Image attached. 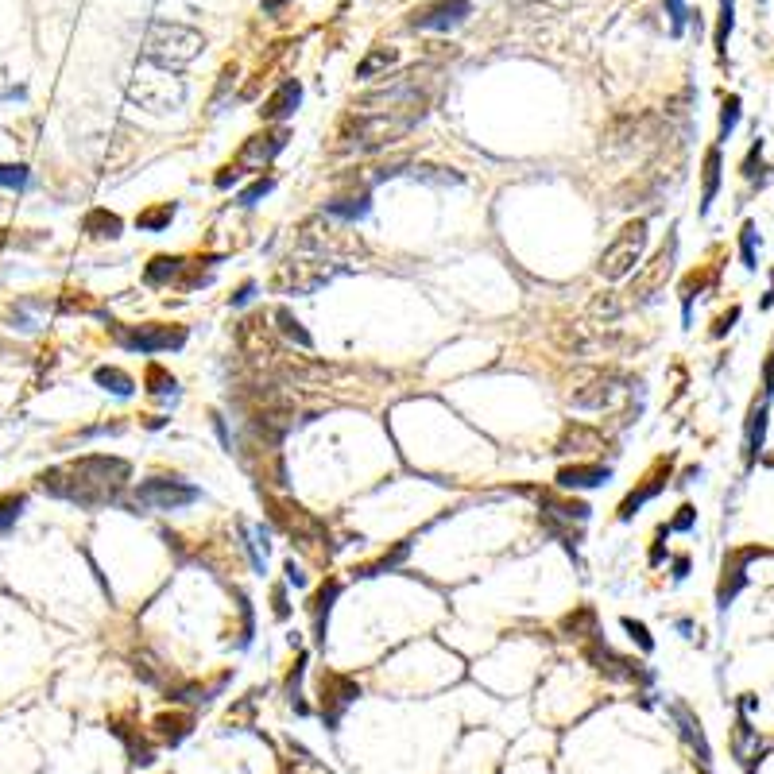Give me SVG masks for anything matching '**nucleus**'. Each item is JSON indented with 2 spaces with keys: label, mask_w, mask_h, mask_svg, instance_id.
Instances as JSON below:
<instances>
[{
  "label": "nucleus",
  "mask_w": 774,
  "mask_h": 774,
  "mask_svg": "<svg viewBox=\"0 0 774 774\" xmlns=\"http://www.w3.org/2000/svg\"><path fill=\"white\" fill-rule=\"evenodd\" d=\"M620 624H624V631L631 635V643H639V651H647V655L655 651V639H651V631H647L643 620H631V616H624Z\"/></svg>",
  "instance_id": "obj_42"
},
{
  "label": "nucleus",
  "mask_w": 774,
  "mask_h": 774,
  "mask_svg": "<svg viewBox=\"0 0 774 774\" xmlns=\"http://www.w3.org/2000/svg\"><path fill=\"white\" fill-rule=\"evenodd\" d=\"M736 322H740V306H732V310H728V314H720V318H716V326H713V337H724V333H728V329L736 326Z\"/></svg>",
  "instance_id": "obj_50"
},
{
  "label": "nucleus",
  "mask_w": 774,
  "mask_h": 774,
  "mask_svg": "<svg viewBox=\"0 0 774 774\" xmlns=\"http://www.w3.org/2000/svg\"><path fill=\"white\" fill-rule=\"evenodd\" d=\"M395 62H399V55H395L391 47H376V51H372V55H368V59L357 66V78H364V82H368V78H376V74H387Z\"/></svg>",
  "instance_id": "obj_35"
},
{
  "label": "nucleus",
  "mask_w": 774,
  "mask_h": 774,
  "mask_svg": "<svg viewBox=\"0 0 774 774\" xmlns=\"http://www.w3.org/2000/svg\"><path fill=\"white\" fill-rule=\"evenodd\" d=\"M24 496L20 492H4L0 496V535H8L12 527H16V519H20V511H24Z\"/></svg>",
  "instance_id": "obj_37"
},
{
  "label": "nucleus",
  "mask_w": 774,
  "mask_h": 774,
  "mask_svg": "<svg viewBox=\"0 0 774 774\" xmlns=\"http://www.w3.org/2000/svg\"><path fill=\"white\" fill-rule=\"evenodd\" d=\"M755 248H759V229L747 221L744 229H740V252H744V268L747 271L759 268V256H755Z\"/></svg>",
  "instance_id": "obj_40"
},
{
  "label": "nucleus",
  "mask_w": 774,
  "mask_h": 774,
  "mask_svg": "<svg viewBox=\"0 0 774 774\" xmlns=\"http://www.w3.org/2000/svg\"><path fill=\"white\" fill-rule=\"evenodd\" d=\"M175 213H179L175 202H163V206H155V209H144V213L136 217V229H144V233H163V229L175 221Z\"/></svg>",
  "instance_id": "obj_33"
},
{
  "label": "nucleus",
  "mask_w": 774,
  "mask_h": 774,
  "mask_svg": "<svg viewBox=\"0 0 774 774\" xmlns=\"http://www.w3.org/2000/svg\"><path fill=\"white\" fill-rule=\"evenodd\" d=\"M252 298H256V283L248 279V283H240V287H237V295L229 298V306H237V310H240V306H248Z\"/></svg>",
  "instance_id": "obj_51"
},
{
  "label": "nucleus",
  "mask_w": 774,
  "mask_h": 774,
  "mask_svg": "<svg viewBox=\"0 0 774 774\" xmlns=\"http://www.w3.org/2000/svg\"><path fill=\"white\" fill-rule=\"evenodd\" d=\"M763 438H767V403H755V407H751V415H747V426H744V461H747V469L759 461Z\"/></svg>",
  "instance_id": "obj_22"
},
{
  "label": "nucleus",
  "mask_w": 774,
  "mask_h": 774,
  "mask_svg": "<svg viewBox=\"0 0 774 774\" xmlns=\"http://www.w3.org/2000/svg\"><path fill=\"white\" fill-rule=\"evenodd\" d=\"M132 480V465L109 457V453H86L78 461H66L59 469H47L39 477V488L55 500L78 507H109L124 500V488Z\"/></svg>",
  "instance_id": "obj_1"
},
{
  "label": "nucleus",
  "mask_w": 774,
  "mask_h": 774,
  "mask_svg": "<svg viewBox=\"0 0 774 774\" xmlns=\"http://www.w3.org/2000/svg\"><path fill=\"white\" fill-rule=\"evenodd\" d=\"M213 264H217V256H198V260H186V268H182V279H179L182 291H194V287L209 283V275H213Z\"/></svg>",
  "instance_id": "obj_34"
},
{
  "label": "nucleus",
  "mask_w": 774,
  "mask_h": 774,
  "mask_svg": "<svg viewBox=\"0 0 774 774\" xmlns=\"http://www.w3.org/2000/svg\"><path fill=\"white\" fill-rule=\"evenodd\" d=\"M759 159H763V140L755 136V144H751V151H747V155H744V179H755V175H759V171H755V163H759Z\"/></svg>",
  "instance_id": "obj_49"
},
{
  "label": "nucleus",
  "mask_w": 774,
  "mask_h": 774,
  "mask_svg": "<svg viewBox=\"0 0 774 774\" xmlns=\"http://www.w3.org/2000/svg\"><path fill=\"white\" fill-rule=\"evenodd\" d=\"M182 268H186L182 256H155L148 268H144V283L148 287H171V283L182 279Z\"/></svg>",
  "instance_id": "obj_26"
},
{
  "label": "nucleus",
  "mask_w": 774,
  "mask_h": 774,
  "mask_svg": "<svg viewBox=\"0 0 774 774\" xmlns=\"http://www.w3.org/2000/svg\"><path fill=\"white\" fill-rule=\"evenodd\" d=\"M93 380H97V387H105V391H113V395H120V399H128L132 395V376L128 372H120V368H113V364H101L97 372H93Z\"/></svg>",
  "instance_id": "obj_32"
},
{
  "label": "nucleus",
  "mask_w": 774,
  "mask_h": 774,
  "mask_svg": "<svg viewBox=\"0 0 774 774\" xmlns=\"http://www.w3.org/2000/svg\"><path fill=\"white\" fill-rule=\"evenodd\" d=\"M271 612H275V620H291V604H287V585H275V589H271Z\"/></svg>",
  "instance_id": "obj_46"
},
{
  "label": "nucleus",
  "mask_w": 774,
  "mask_h": 774,
  "mask_svg": "<svg viewBox=\"0 0 774 774\" xmlns=\"http://www.w3.org/2000/svg\"><path fill=\"white\" fill-rule=\"evenodd\" d=\"M751 558H759V550L751 546V550H736L728 562H724V573H720V585H716V600H720V608H728L736 593L747 585V562Z\"/></svg>",
  "instance_id": "obj_16"
},
{
  "label": "nucleus",
  "mask_w": 774,
  "mask_h": 774,
  "mask_svg": "<svg viewBox=\"0 0 774 774\" xmlns=\"http://www.w3.org/2000/svg\"><path fill=\"white\" fill-rule=\"evenodd\" d=\"M260 4H264V12H279L287 0H260Z\"/></svg>",
  "instance_id": "obj_55"
},
{
  "label": "nucleus",
  "mask_w": 774,
  "mask_h": 774,
  "mask_svg": "<svg viewBox=\"0 0 774 774\" xmlns=\"http://www.w3.org/2000/svg\"><path fill=\"white\" fill-rule=\"evenodd\" d=\"M469 12H473L469 0H438V4H430V8H422V12L411 16V28L415 31H449V28H457V24H465Z\"/></svg>",
  "instance_id": "obj_13"
},
{
  "label": "nucleus",
  "mask_w": 774,
  "mask_h": 774,
  "mask_svg": "<svg viewBox=\"0 0 774 774\" xmlns=\"http://www.w3.org/2000/svg\"><path fill=\"white\" fill-rule=\"evenodd\" d=\"M624 298H616V295H600V298H593V314L596 318H620L624 314Z\"/></svg>",
  "instance_id": "obj_43"
},
{
  "label": "nucleus",
  "mask_w": 774,
  "mask_h": 774,
  "mask_svg": "<svg viewBox=\"0 0 774 774\" xmlns=\"http://www.w3.org/2000/svg\"><path fill=\"white\" fill-rule=\"evenodd\" d=\"M736 28V0H720V20H716V55H724V47H728V35Z\"/></svg>",
  "instance_id": "obj_36"
},
{
  "label": "nucleus",
  "mask_w": 774,
  "mask_h": 774,
  "mask_svg": "<svg viewBox=\"0 0 774 774\" xmlns=\"http://www.w3.org/2000/svg\"><path fill=\"white\" fill-rule=\"evenodd\" d=\"M670 469H674V457H662L655 469L643 477V484L639 488H631L624 496V504H620V523H631L635 515H639V507L643 504H651L658 492L666 488V480H670Z\"/></svg>",
  "instance_id": "obj_14"
},
{
  "label": "nucleus",
  "mask_w": 774,
  "mask_h": 774,
  "mask_svg": "<svg viewBox=\"0 0 774 774\" xmlns=\"http://www.w3.org/2000/svg\"><path fill=\"white\" fill-rule=\"evenodd\" d=\"M407 554H411V542H395V550H391V554H380L376 562L353 569V573H357V577H380V573H391V569L403 566V562H407Z\"/></svg>",
  "instance_id": "obj_30"
},
{
  "label": "nucleus",
  "mask_w": 774,
  "mask_h": 774,
  "mask_svg": "<svg viewBox=\"0 0 774 774\" xmlns=\"http://www.w3.org/2000/svg\"><path fill=\"white\" fill-rule=\"evenodd\" d=\"M128 97L140 109H148V113H171V109H179L182 101H186V86H182V78H175L167 66H155L151 62L148 70H140L132 78Z\"/></svg>",
  "instance_id": "obj_5"
},
{
  "label": "nucleus",
  "mask_w": 774,
  "mask_h": 774,
  "mask_svg": "<svg viewBox=\"0 0 774 774\" xmlns=\"http://www.w3.org/2000/svg\"><path fill=\"white\" fill-rule=\"evenodd\" d=\"M283 573H287V585H295V589H306V573L295 566V562H287L283 566Z\"/></svg>",
  "instance_id": "obj_53"
},
{
  "label": "nucleus",
  "mask_w": 774,
  "mask_h": 774,
  "mask_svg": "<svg viewBox=\"0 0 774 774\" xmlns=\"http://www.w3.org/2000/svg\"><path fill=\"white\" fill-rule=\"evenodd\" d=\"M82 229L90 233V237H120L124 233V221H120L117 213H109V209H90L86 213V221H82Z\"/></svg>",
  "instance_id": "obj_29"
},
{
  "label": "nucleus",
  "mask_w": 774,
  "mask_h": 774,
  "mask_svg": "<svg viewBox=\"0 0 774 774\" xmlns=\"http://www.w3.org/2000/svg\"><path fill=\"white\" fill-rule=\"evenodd\" d=\"M744 117V101L732 93V97H724V105H720V140H728L732 132H736V124Z\"/></svg>",
  "instance_id": "obj_39"
},
{
  "label": "nucleus",
  "mask_w": 774,
  "mask_h": 774,
  "mask_svg": "<svg viewBox=\"0 0 774 774\" xmlns=\"http://www.w3.org/2000/svg\"><path fill=\"white\" fill-rule=\"evenodd\" d=\"M337 271L341 268L333 260H326V256H291V260L275 264L268 287L275 295H314L318 287H326Z\"/></svg>",
  "instance_id": "obj_4"
},
{
  "label": "nucleus",
  "mask_w": 774,
  "mask_h": 774,
  "mask_svg": "<svg viewBox=\"0 0 774 774\" xmlns=\"http://www.w3.org/2000/svg\"><path fill=\"white\" fill-rule=\"evenodd\" d=\"M720 171H724V159H720V148L705 151V167H701V217L713 209L716 190H720Z\"/></svg>",
  "instance_id": "obj_24"
},
{
  "label": "nucleus",
  "mask_w": 774,
  "mask_h": 774,
  "mask_svg": "<svg viewBox=\"0 0 774 774\" xmlns=\"http://www.w3.org/2000/svg\"><path fill=\"white\" fill-rule=\"evenodd\" d=\"M368 209H372V202H368V190H360V194H345V198H333V202H326L329 217L349 221V225L364 221V217H368Z\"/></svg>",
  "instance_id": "obj_25"
},
{
  "label": "nucleus",
  "mask_w": 774,
  "mask_h": 774,
  "mask_svg": "<svg viewBox=\"0 0 774 774\" xmlns=\"http://www.w3.org/2000/svg\"><path fill=\"white\" fill-rule=\"evenodd\" d=\"M612 469L608 465H596V461H573L566 469H558V488L562 492H577V488H600L608 484Z\"/></svg>",
  "instance_id": "obj_17"
},
{
  "label": "nucleus",
  "mask_w": 774,
  "mask_h": 774,
  "mask_svg": "<svg viewBox=\"0 0 774 774\" xmlns=\"http://www.w3.org/2000/svg\"><path fill=\"white\" fill-rule=\"evenodd\" d=\"M298 101H302V86H298V78H287L279 90L271 93L268 101L260 105V120H268V124H283V120L291 117L298 109Z\"/></svg>",
  "instance_id": "obj_18"
},
{
  "label": "nucleus",
  "mask_w": 774,
  "mask_h": 774,
  "mask_svg": "<svg viewBox=\"0 0 774 774\" xmlns=\"http://www.w3.org/2000/svg\"><path fill=\"white\" fill-rule=\"evenodd\" d=\"M144 384H148V395H155V399H175V391H179V380L163 364H148Z\"/></svg>",
  "instance_id": "obj_31"
},
{
  "label": "nucleus",
  "mask_w": 774,
  "mask_h": 774,
  "mask_svg": "<svg viewBox=\"0 0 774 774\" xmlns=\"http://www.w3.org/2000/svg\"><path fill=\"white\" fill-rule=\"evenodd\" d=\"M28 167L24 163H0V186H8V190H28Z\"/></svg>",
  "instance_id": "obj_41"
},
{
  "label": "nucleus",
  "mask_w": 774,
  "mask_h": 774,
  "mask_svg": "<svg viewBox=\"0 0 774 774\" xmlns=\"http://www.w3.org/2000/svg\"><path fill=\"white\" fill-rule=\"evenodd\" d=\"M287 140H291V128H287V124L264 128V132H256V136H248V140L240 144L233 163H237L240 171H244V167H268L271 159L287 148Z\"/></svg>",
  "instance_id": "obj_11"
},
{
  "label": "nucleus",
  "mask_w": 774,
  "mask_h": 774,
  "mask_svg": "<svg viewBox=\"0 0 774 774\" xmlns=\"http://www.w3.org/2000/svg\"><path fill=\"white\" fill-rule=\"evenodd\" d=\"M643 248H647V221H643V217H639V221H627L624 229L616 233V240L600 252L596 271H600L608 283H620V279H627L631 271L639 268Z\"/></svg>",
  "instance_id": "obj_6"
},
{
  "label": "nucleus",
  "mask_w": 774,
  "mask_h": 774,
  "mask_svg": "<svg viewBox=\"0 0 774 774\" xmlns=\"http://www.w3.org/2000/svg\"><path fill=\"white\" fill-rule=\"evenodd\" d=\"M693 523H697V507L682 504L678 507V515H674V523H666V527H670V531H693Z\"/></svg>",
  "instance_id": "obj_47"
},
{
  "label": "nucleus",
  "mask_w": 774,
  "mask_h": 774,
  "mask_svg": "<svg viewBox=\"0 0 774 774\" xmlns=\"http://www.w3.org/2000/svg\"><path fill=\"white\" fill-rule=\"evenodd\" d=\"M59 310H66V314H93L97 306H93L86 295H78V291H66V298L59 302Z\"/></svg>",
  "instance_id": "obj_45"
},
{
  "label": "nucleus",
  "mask_w": 774,
  "mask_h": 774,
  "mask_svg": "<svg viewBox=\"0 0 774 774\" xmlns=\"http://www.w3.org/2000/svg\"><path fill=\"white\" fill-rule=\"evenodd\" d=\"M341 581L337 577H329L326 585L318 589V593L310 596V620H314V639L318 643H326V627H329V612H333V604H337V596H341Z\"/></svg>",
  "instance_id": "obj_19"
},
{
  "label": "nucleus",
  "mask_w": 774,
  "mask_h": 774,
  "mask_svg": "<svg viewBox=\"0 0 774 774\" xmlns=\"http://www.w3.org/2000/svg\"><path fill=\"white\" fill-rule=\"evenodd\" d=\"M237 179H240V167L233 163V167H221V175L213 179V186H217V190H229V186H233Z\"/></svg>",
  "instance_id": "obj_52"
},
{
  "label": "nucleus",
  "mask_w": 774,
  "mask_h": 774,
  "mask_svg": "<svg viewBox=\"0 0 774 774\" xmlns=\"http://www.w3.org/2000/svg\"><path fill=\"white\" fill-rule=\"evenodd\" d=\"M271 322H275V333H279V337H287L291 345H298V349H314V337L306 333V326L298 322L287 306H279V310L271 314Z\"/></svg>",
  "instance_id": "obj_28"
},
{
  "label": "nucleus",
  "mask_w": 774,
  "mask_h": 774,
  "mask_svg": "<svg viewBox=\"0 0 774 774\" xmlns=\"http://www.w3.org/2000/svg\"><path fill=\"white\" fill-rule=\"evenodd\" d=\"M198 500H202V488L186 484L182 477H148L132 488L128 507H136V511H182V507L198 504Z\"/></svg>",
  "instance_id": "obj_7"
},
{
  "label": "nucleus",
  "mask_w": 774,
  "mask_h": 774,
  "mask_svg": "<svg viewBox=\"0 0 774 774\" xmlns=\"http://www.w3.org/2000/svg\"><path fill=\"white\" fill-rule=\"evenodd\" d=\"M318 689H322V716H326L329 724H337L341 713L360 697V685L353 678H345V674H322Z\"/></svg>",
  "instance_id": "obj_15"
},
{
  "label": "nucleus",
  "mask_w": 774,
  "mask_h": 774,
  "mask_svg": "<svg viewBox=\"0 0 774 774\" xmlns=\"http://www.w3.org/2000/svg\"><path fill=\"white\" fill-rule=\"evenodd\" d=\"M206 51V35L186 24H151L148 39H144V59L155 62V66H167V70H179V66H190Z\"/></svg>",
  "instance_id": "obj_2"
},
{
  "label": "nucleus",
  "mask_w": 774,
  "mask_h": 774,
  "mask_svg": "<svg viewBox=\"0 0 774 774\" xmlns=\"http://www.w3.org/2000/svg\"><path fill=\"white\" fill-rule=\"evenodd\" d=\"M190 728H194V716L190 713L155 716V740H159V744H179V740L190 736Z\"/></svg>",
  "instance_id": "obj_27"
},
{
  "label": "nucleus",
  "mask_w": 774,
  "mask_h": 774,
  "mask_svg": "<svg viewBox=\"0 0 774 774\" xmlns=\"http://www.w3.org/2000/svg\"><path fill=\"white\" fill-rule=\"evenodd\" d=\"M233 337H237L240 357H248L252 364H275V357H279V337H275V326L264 314L240 318Z\"/></svg>",
  "instance_id": "obj_10"
},
{
  "label": "nucleus",
  "mask_w": 774,
  "mask_h": 774,
  "mask_svg": "<svg viewBox=\"0 0 774 774\" xmlns=\"http://www.w3.org/2000/svg\"><path fill=\"white\" fill-rule=\"evenodd\" d=\"M674 260H678V240L670 237L662 248H658L655 256L647 260V264H639V268L631 271V287H627V302H651L658 291H666V283H670V275H674Z\"/></svg>",
  "instance_id": "obj_9"
},
{
  "label": "nucleus",
  "mask_w": 774,
  "mask_h": 774,
  "mask_svg": "<svg viewBox=\"0 0 774 774\" xmlns=\"http://www.w3.org/2000/svg\"><path fill=\"white\" fill-rule=\"evenodd\" d=\"M670 713H674V720H678V728H682L685 744L693 747V751H697V759H701V763L709 767V763H713V751H709V740H705V732H701V720H697V716L689 713L685 705H674Z\"/></svg>",
  "instance_id": "obj_21"
},
{
  "label": "nucleus",
  "mask_w": 774,
  "mask_h": 774,
  "mask_svg": "<svg viewBox=\"0 0 774 774\" xmlns=\"http://www.w3.org/2000/svg\"><path fill=\"white\" fill-rule=\"evenodd\" d=\"M666 12H670L674 35H682V31H685V20H689V12H685V0H666Z\"/></svg>",
  "instance_id": "obj_48"
},
{
  "label": "nucleus",
  "mask_w": 774,
  "mask_h": 774,
  "mask_svg": "<svg viewBox=\"0 0 774 774\" xmlns=\"http://www.w3.org/2000/svg\"><path fill=\"white\" fill-rule=\"evenodd\" d=\"M604 434L593 430V426H581V422H573L566 426V434H562V442H558V453H596V449H604Z\"/></svg>",
  "instance_id": "obj_23"
},
{
  "label": "nucleus",
  "mask_w": 774,
  "mask_h": 774,
  "mask_svg": "<svg viewBox=\"0 0 774 774\" xmlns=\"http://www.w3.org/2000/svg\"><path fill=\"white\" fill-rule=\"evenodd\" d=\"M685 577H689V558L682 554V558H674V581H685Z\"/></svg>",
  "instance_id": "obj_54"
},
{
  "label": "nucleus",
  "mask_w": 774,
  "mask_h": 774,
  "mask_svg": "<svg viewBox=\"0 0 774 774\" xmlns=\"http://www.w3.org/2000/svg\"><path fill=\"white\" fill-rule=\"evenodd\" d=\"M271 186H275V179H256L248 190H240V206H256L260 198H268Z\"/></svg>",
  "instance_id": "obj_44"
},
{
  "label": "nucleus",
  "mask_w": 774,
  "mask_h": 774,
  "mask_svg": "<svg viewBox=\"0 0 774 774\" xmlns=\"http://www.w3.org/2000/svg\"><path fill=\"white\" fill-rule=\"evenodd\" d=\"M159 426H167V418H163V415H151V418H148V430H159Z\"/></svg>",
  "instance_id": "obj_56"
},
{
  "label": "nucleus",
  "mask_w": 774,
  "mask_h": 774,
  "mask_svg": "<svg viewBox=\"0 0 774 774\" xmlns=\"http://www.w3.org/2000/svg\"><path fill=\"white\" fill-rule=\"evenodd\" d=\"M562 631H573V639H589V635H596V612L593 608H577L573 616L562 620Z\"/></svg>",
  "instance_id": "obj_38"
},
{
  "label": "nucleus",
  "mask_w": 774,
  "mask_h": 774,
  "mask_svg": "<svg viewBox=\"0 0 774 774\" xmlns=\"http://www.w3.org/2000/svg\"><path fill=\"white\" fill-rule=\"evenodd\" d=\"M264 496V504H268V515L271 523L279 527V531H287V535L295 538L302 550H310V554H318L322 562L329 558L326 546H318V542H329V531L322 519H314L310 511L295 500H287V496H275V492H260Z\"/></svg>",
  "instance_id": "obj_3"
},
{
  "label": "nucleus",
  "mask_w": 774,
  "mask_h": 774,
  "mask_svg": "<svg viewBox=\"0 0 774 774\" xmlns=\"http://www.w3.org/2000/svg\"><path fill=\"white\" fill-rule=\"evenodd\" d=\"M113 337L124 353H140V357H151V353H175L186 345V326H163V322H148V326H113Z\"/></svg>",
  "instance_id": "obj_8"
},
{
  "label": "nucleus",
  "mask_w": 774,
  "mask_h": 774,
  "mask_svg": "<svg viewBox=\"0 0 774 774\" xmlns=\"http://www.w3.org/2000/svg\"><path fill=\"white\" fill-rule=\"evenodd\" d=\"M627 384H631V380L620 376V372H604V376L589 380L585 387H577V391L569 395V403H573L577 411H608V407H616V399L624 395Z\"/></svg>",
  "instance_id": "obj_12"
},
{
  "label": "nucleus",
  "mask_w": 774,
  "mask_h": 774,
  "mask_svg": "<svg viewBox=\"0 0 774 774\" xmlns=\"http://www.w3.org/2000/svg\"><path fill=\"white\" fill-rule=\"evenodd\" d=\"M538 504H542V515H554L562 523H573V527L589 523V504L585 500H569V496H558V492H542Z\"/></svg>",
  "instance_id": "obj_20"
}]
</instances>
